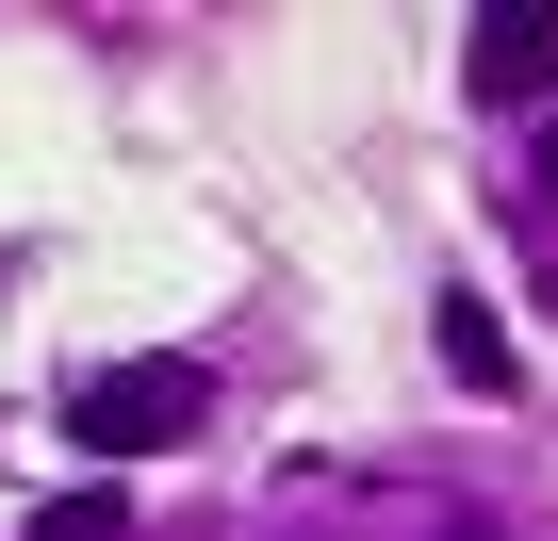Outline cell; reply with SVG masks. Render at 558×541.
Instances as JSON below:
<instances>
[{
    "mask_svg": "<svg viewBox=\"0 0 558 541\" xmlns=\"http://www.w3.org/2000/svg\"><path fill=\"white\" fill-rule=\"evenodd\" d=\"M197 410H214V378H197V361H99V378H66V443H99V459L197 443Z\"/></svg>",
    "mask_w": 558,
    "mask_h": 541,
    "instance_id": "obj_1",
    "label": "cell"
},
{
    "mask_svg": "<svg viewBox=\"0 0 558 541\" xmlns=\"http://www.w3.org/2000/svg\"><path fill=\"white\" fill-rule=\"evenodd\" d=\"M476 99H558V17H476Z\"/></svg>",
    "mask_w": 558,
    "mask_h": 541,
    "instance_id": "obj_2",
    "label": "cell"
},
{
    "mask_svg": "<svg viewBox=\"0 0 558 541\" xmlns=\"http://www.w3.org/2000/svg\"><path fill=\"white\" fill-rule=\"evenodd\" d=\"M444 378H460V394H509V329H493V296H444Z\"/></svg>",
    "mask_w": 558,
    "mask_h": 541,
    "instance_id": "obj_3",
    "label": "cell"
},
{
    "mask_svg": "<svg viewBox=\"0 0 558 541\" xmlns=\"http://www.w3.org/2000/svg\"><path fill=\"white\" fill-rule=\"evenodd\" d=\"M34 541H116V492H99V476H83V492H50V508H34Z\"/></svg>",
    "mask_w": 558,
    "mask_h": 541,
    "instance_id": "obj_4",
    "label": "cell"
},
{
    "mask_svg": "<svg viewBox=\"0 0 558 541\" xmlns=\"http://www.w3.org/2000/svg\"><path fill=\"white\" fill-rule=\"evenodd\" d=\"M542 181H558V164H542Z\"/></svg>",
    "mask_w": 558,
    "mask_h": 541,
    "instance_id": "obj_5",
    "label": "cell"
}]
</instances>
